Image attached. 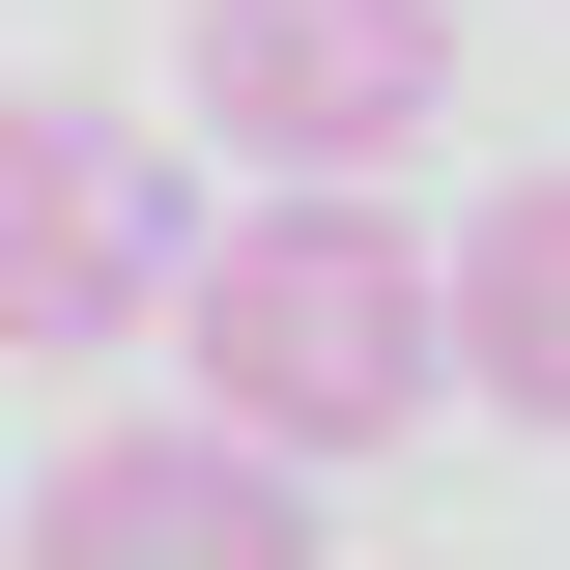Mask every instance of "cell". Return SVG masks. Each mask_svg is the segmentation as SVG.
Returning <instances> with one entry per match:
<instances>
[{"label":"cell","instance_id":"obj_3","mask_svg":"<svg viewBox=\"0 0 570 570\" xmlns=\"http://www.w3.org/2000/svg\"><path fill=\"white\" fill-rule=\"evenodd\" d=\"M171 314V171H142V115H58V86H0V343L86 371Z\"/></svg>","mask_w":570,"mask_h":570},{"label":"cell","instance_id":"obj_2","mask_svg":"<svg viewBox=\"0 0 570 570\" xmlns=\"http://www.w3.org/2000/svg\"><path fill=\"white\" fill-rule=\"evenodd\" d=\"M456 115V0H200V142H257L285 200H371Z\"/></svg>","mask_w":570,"mask_h":570},{"label":"cell","instance_id":"obj_1","mask_svg":"<svg viewBox=\"0 0 570 570\" xmlns=\"http://www.w3.org/2000/svg\"><path fill=\"white\" fill-rule=\"evenodd\" d=\"M428 400H456V343H428L400 200H257V228H200V257H171V428H228L257 485L400 456Z\"/></svg>","mask_w":570,"mask_h":570},{"label":"cell","instance_id":"obj_4","mask_svg":"<svg viewBox=\"0 0 570 570\" xmlns=\"http://www.w3.org/2000/svg\"><path fill=\"white\" fill-rule=\"evenodd\" d=\"M29 570H314V485H257L228 428H86L29 485Z\"/></svg>","mask_w":570,"mask_h":570},{"label":"cell","instance_id":"obj_5","mask_svg":"<svg viewBox=\"0 0 570 570\" xmlns=\"http://www.w3.org/2000/svg\"><path fill=\"white\" fill-rule=\"evenodd\" d=\"M428 343H456V400H513V428H570V171H513L456 257H428Z\"/></svg>","mask_w":570,"mask_h":570}]
</instances>
